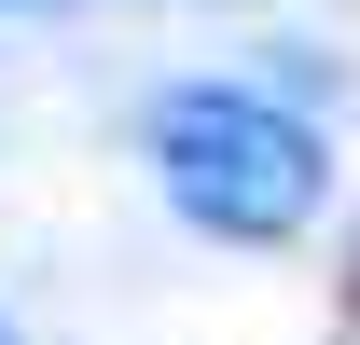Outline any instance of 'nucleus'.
Returning a JSON list of instances; mask_svg holds the SVG:
<instances>
[{
    "mask_svg": "<svg viewBox=\"0 0 360 345\" xmlns=\"http://www.w3.org/2000/svg\"><path fill=\"white\" fill-rule=\"evenodd\" d=\"M0 345H14V332H0Z\"/></svg>",
    "mask_w": 360,
    "mask_h": 345,
    "instance_id": "2",
    "label": "nucleus"
},
{
    "mask_svg": "<svg viewBox=\"0 0 360 345\" xmlns=\"http://www.w3.org/2000/svg\"><path fill=\"white\" fill-rule=\"evenodd\" d=\"M139 138H153L167 208L194 235H222V249H291L333 208V138L305 111H277L264 83H167Z\"/></svg>",
    "mask_w": 360,
    "mask_h": 345,
    "instance_id": "1",
    "label": "nucleus"
}]
</instances>
